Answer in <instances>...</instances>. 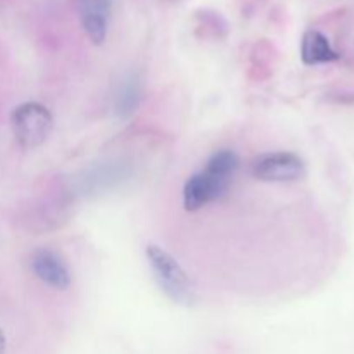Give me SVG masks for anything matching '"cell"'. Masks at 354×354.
Returning a JSON list of instances; mask_svg holds the SVG:
<instances>
[{"label":"cell","mask_w":354,"mask_h":354,"mask_svg":"<svg viewBox=\"0 0 354 354\" xmlns=\"http://www.w3.org/2000/svg\"><path fill=\"white\" fill-rule=\"evenodd\" d=\"M239 169V156L230 149L216 151L206 162L203 171L189 176L183 185V207L197 211L213 201L220 199L230 187Z\"/></svg>","instance_id":"6da1fadb"},{"label":"cell","mask_w":354,"mask_h":354,"mask_svg":"<svg viewBox=\"0 0 354 354\" xmlns=\"http://www.w3.org/2000/svg\"><path fill=\"white\" fill-rule=\"evenodd\" d=\"M145 256L151 265L154 279L158 286L161 287L162 292L176 304L190 306L196 301V292H194L192 282L185 270L180 266V263L156 244H149L145 249Z\"/></svg>","instance_id":"7a4b0ae2"},{"label":"cell","mask_w":354,"mask_h":354,"mask_svg":"<svg viewBox=\"0 0 354 354\" xmlns=\"http://www.w3.org/2000/svg\"><path fill=\"white\" fill-rule=\"evenodd\" d=\"M10 124L17 144L23 149H35L50 135L54 118L44 104L24 102L14 109Z\"/></svg>","instance_id":"3957f363"},{"label":"cell","mask_w":354,"mask_h":354,"mask_svg":"<svg viewBox=\"0 0 354 354\" xmlns=\"http://www.w3.org/2000/svg\"><path fill=\"white\" fill-rule=\"evenodd\" d=\"M251 173L261 182H296L304 176L306 166L294 152H266L252 161Z\"/></svg>","instance_id":"277c9868"},{"label":"cell","mask_w":354,"mask_h":354,"mask_svg":"<svg viewBox=\"0 0 354 354\" xmlns=\"http://www.w3.org/2000/svg\"><path fill=\"white\" fill-rule=\"evenodd\" d=\"M31 270L41 282L54 289L64 290L71 286V273L54 251L37 249L31 256Z\"/></svg>","instance_id":"5b68a950"},{"label":"cell","mask_w":354,"mask_h":354,"mask_svg":"<svg viewBox=\"0 0 354 354\" xmlns=\"http://www.w3.org/2000/svg\"><path fill=\"white\" fill-rule=\"evenodd\" d=\"M111 0H80V16L83 30L92 44H104L109 24Z\"/></svg>","instance_id":"8992f818"},{"label":"cell","mask_w":354,"mask_h":354,"mask_svg":"<svg viewBox=\"0 0 354 354\" xmlns=\"http://www.w3.org/2000/svg\"><path fill=\"white\" fill-rule=\"evenodd\" d=\"M301 57H303L304 64L317 66L337 61L339 54L332 48L330 41L325 35L311 30L304 33L303 41H301Z\"/></svg>","instance_id":"52a82bcc"},{"label":"cell","mask_w":354,"mask_h":354,"mask_svg":"<svg viewBox=\"0 0 354 354\" xmlns=\"http://www.w3.org/2000/svg\"><path fill=\"white\" fill-rule=\"evenodd\" d=\"M142 100V86L135 76L128 78L127 82L121 85L120 93L116 99V113L120 118H128L137 111Z\"/></svg>","instance_id":"ba28073f"},{"label":"cell","mask_w":354,"mask_h":354,"mask_svg":"<svg viewBox=\"0 0 354 354\" xmlns=\"http://www.w3.org/2000/svg\"><path fill=\"white\" fill-rule=\"evenodd\" d=\"M0 354H6V335L0 330Z\"/></svg>","instance_id":"9c48e42d"}]
</instances>
